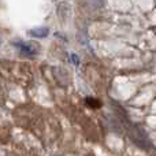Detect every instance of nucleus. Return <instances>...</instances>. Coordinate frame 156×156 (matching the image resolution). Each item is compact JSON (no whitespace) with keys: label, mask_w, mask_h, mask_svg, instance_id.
<instances>
[{"label":"nucleus","mask_w":156,"mask_h":156,"mask_svg":"<svg viewBox=\"0 0 156 156\" xmlns=\"http://www.w3.org/2000/svg\"><path fill=\"white\" fill-rule=\"evenodd\" d=\"M12 44L22 52V54L27 55V56H34V55L37 54V48L29 43H25V41H15V43H12Z\"/></svg>","instance_id":"1"},{"label":"nucleus","mask_w":156,"mask_h":156,"mask_svg":"<svg viewBox=\"0 0 156 156\" xmlns=\"http://www.w3.org/2000/svg\"><path fill=\"white\" fill-rule=\"evenodd\" d=\"M49 30L48 27H36V29H32L29 32V34L32 36L33 38H45L48 36Z\"/></svg>","instance_id":"2"},{"label":"nucleus","mask_w":156,"mask_h":156,"mask_svg":"<svg viewBox=\"0 0 156 156\" xmlns=\"http://www.w3.org/2000/svg\"><path fill=\"white\" fill-rule=\"evenodd\" d=\"M86 104H88L89 107H93V108H99L100 107V103L97 101L96 99H90V97L86 99Z\"/></svg>","instance_id":"3"},{"label":"nucleus","mask_w":156,"mask_h":156,"mask_svg":"<svg viewBox=\"0 0 156 156\" xmlns=\"http://www.w3.org/2000/svg\"><path fill=\"white\" fill-rule=\"evenodd\" d=\"M70 58H71V60H73V63H74V65H78V63H80V60H78V58H77L74 54H71V55H70Z\"/></svg>","instance_id":"4"},{"label":"nucleus","mask_w":156,"mask_h":156,"mask_svg":"<svg viewBox=\"0 0 156 156\" xmlns=\"http://www.w3.org/2000/svg\"><path fill=\"white\" fill-rule=\"evenodd\" d=\"M0 44H2V38H0Z\"/></svg>","instance_id":"5"}]
</instances>
